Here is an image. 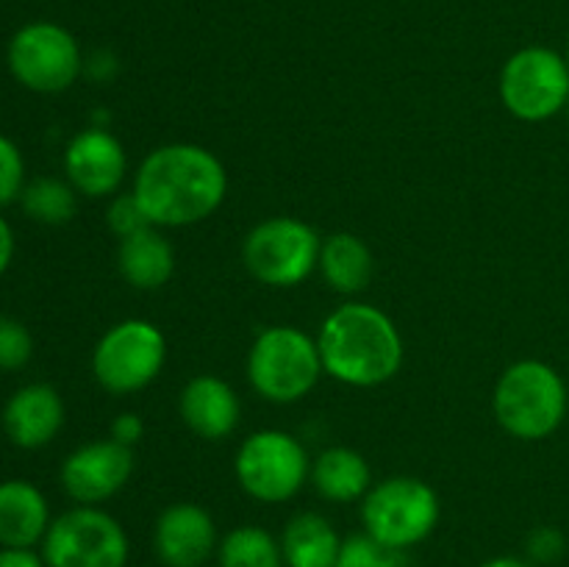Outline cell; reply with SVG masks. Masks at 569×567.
<instances>
[{"label":"cell","instance_id":"obj_5","mask_svg":"<svg viewBox=\"0 0 569 567\" xmlns=\"http://www.w3.org/2000/svg\"><path fill=\"white\" fill-rule=\"evenodd\" d=\"M442 504L437 489L415 476H392L372 484L361 500V526L378 543L409 550L426 543L439 526Z\"/></svg>","mask_w":569,"mask_h":567},{"label":"cell","instance_id":"obj_30","mask_svg":"<svg viewBox=\"0 0 569 567\" xmlns=\"http://www.w3.org/2000/svg\"><path fill=\"white\" fill-rule=\"evenodd\" d=\"M0 567H48L33 548H0Z\"/></svg>","mask_w":569,"mask_h":567},{"label":"cell","instance_id":"obj_31","mask_svg":"<svg viewBox=\"0 0 569 567\" xmlns=\"http://www.w3.org/2000/svg\"><path fill=\"white\" fill-rule=\"evenodd\" d=\"M117 59L109 53V50H94L87 61H83V72H89L98 81H106V78L114 76Z\"/></svg>","mask_w":569,"mask_h":567},{"label":"cell","instance_id":"obj_27","mask_svg":"<svg viewBox=\"0 0 569 567\" xmlns=\"http://www.w3.org/2000/svg\"><path fill=\"white\" fill-rule=\"evenodd\" d=\"M106 226L111 228L117 239H128L133 233L150 228L148 215H144L142 203L137 200L133 192H117L109 200V209H106Z\"/></svg>","mask_w":569,"mask_h":567},{"label":"cell","instance_id":"obj_25","mask_svg":"<svg viewBox=\"0 0 569 567\" xmlns=\"http://www.w3.org/2000/svg\"><path fill=\"white\" fill-rule=\"evenodd\" d=\"M33 356V337L20 320L0 315V370H22Z\"/></svg>","mask_w":569,"mask_h":567},{"label":"cell","instance_id":"obj_7","mask_svg":"<svg viewBox=\"0 0 569 567\" xmlns=\"http://www.w3.org/2000/svg\"><path fill=\"white\" fill-rule=\"evenodd\" d=\"M322 237L298 217H267L248 231L242 261L250 276L272 289H289L317 272Z\"/></svg>","mask_w":569,"mask_h":567},{"label":"cell","instance_id":"obj_12","mask_svg":"<svg viewBox=\"0 0 569 567\" xmlns=\"http://www.w3.org/2000/svg\"><path fill=\"white\" fill-rule=\"evenodd\" d=\"M133 476V448L114 439L81 445L61 461V487L78 506H98L114 498Z\"/></svg>","mask_w":569,"mask_h":567},{"label":"cell","instance_id":"obj_16","mask_svg":"<svg viewBox=\"0 0 569 567\" xmlns=\"http://www.w3.org/2000/svg\"><path fill=\"white\" fill-rule=\"evenodd\" d=\"M178 411H181L183 426L194 437L206 442H220L237 431L242 420V400L231 384L203 372L183 384L178 395Z\"/></svg>","mask_w":569,"mask_h":567},{"label":"cell","instance_id":"obj_34","mask_svg":"<svg viewBox=\"0 0 569 567\" xmlns=\"http://www.w3.org/2000/svg\"><path fill=\"white\" fill-rule=\"evenodd\" d=\"M565 59H567V64H569V44H567V53H565Z\"/></svg>","mask_w":569,"mask_h":567},{"label":"cell","instance_id":"obj_24","mask_svg":"<svg viewBox=\"0 0 569 567\" xmlns=\"http://www.w3.org/2000/svg\"><path fill=\"white\" fill-rule=\"evenodd\" d=\"M337 567H409L406 565V550L389 548L378 543L370 534H353L342 539Z\"/></svg>","mask_w":569,"mask_h":567},{"label":"cell","instance_id":"obj_8","mask_svg":"<svg viewBox=\"0 0 569 567\" xmlns=\"http://www.w3.org/2000/svg\"><path fill=\"white\" fill-rule=\"evenodd\" d=\"M167 361V339L156 322L131 317L111 326L92 350L94 381L109 395L126 398L150 387Z\"/></svg>","mask_w":569,"mask_h":567},{"label":"cell","instance_id":"obj_19","mask_svg":"<svg viewBox=\"0 0 569 567\" xmlns=\"http://www.w3.org/2000/svg\"><path fill=\"white\" fill-rule=\"evenodd\" d=\"M317 272L333 292L359 295L370 287L372 276H376V256L361 237L350 231H337L331 237H322Z\"/></svg>","mask_w":569,"mask_h":567},{"label":"cell","instance_id":"obj_23","mask_svg":"<svg viewBox=\"0 0 569 567\" xmlns=\"http://www.w3.org/2000/svg\"><path fill=\"white\" fill-rule=\"evenodd\" d=\"M20 206L33 222L67 226L78 211V192L67 178H33L22 189Z\"/></svg>","mask_w":569,"mask_h":567},{"label":"cell","instance_id":"obj_18","mask_svg":"<svg viewBox=\"0 0 569 567\" xmlns=\"http://www.w3.org/2000/svg\"><path fill=\"white\" fill-rule=\"evenodd\" d=\"M117 267L126 284L142 292L161 289L176 272V248L161 233V228L150 226L133 237L120 239L117 250Z\"/></svg>","mask_w":569,"mask_h":567},{"label":"cell","instance_id":"obj_26","mask_svg":"<svg viewBox=\"0 0 569 567\" xmlns=\"http://www.w3.org/2000/svg\"><path fill=\"white\" fill-rule=\"evenodd\" d=\"M26 159L14 139L0 133V209L17 203L26 189Z\"/></svg>","mask_w":569,"mask_h":567},{"label":"cell","instance_id":"obj_9","mask_svg":"<svg viewBox=\"0 0 569 567\" xmlns=\"http://www.w3.org/2000/svg\"><path fill=\"white\" fill-rule=\"evenodd\" d=\"M6 61L20 87L37 94H59L81 78L87 59L78 39L64 26L37 20L22 26L9 39Z\"/></svg>","mask_w":569,"mask_h":567},{"label":"cell","instance_id":"obj_29","mask_svg":"<svg viewBox=\"0 0 569 567\" xmlns=\"http://www.w3.org/2000/svg\"><path fill=\"white\" fill-rule=\"evenodd\" d=\"M142 437H144V422L142 417L133 415V411H122V415H117V420L111 422V439H114V442L133 448Z\"/></svg>","mask_w":569,"mask_h":567},{"label":"cell","instance_id":"obj_32","mask_svg":"<svg viewBox=\"0 0 569 567\" xmlns=\"http://www.w3.org/2000/svg\"><path fill=\"white\" fill-rule=\"evenodd\" d=\"M14 228L9 226L3 215H0V276L11 267V259H14Z\"/></svg>","mask_w":569,"mask_h":567},{"label":"cell","instance_id":"obj_4","mask_svg":"<svg viewBox=\"0 0 569 567\" xmlns=\"http://www.w3.org/2000/svg\"><path fill=\"white\" fill-rule=\"evenodd\" d=\"M317 337L298 326H267L248 350V381L264 400L278 406L303 400L322 378Z\"/></svg>","mask_w":569,"mask_h":567},{"label":"cell","instance_id":"obj_11","mask_svg":"<svg viewBox=\"0 0 569 567\" xmlns=\"http://www.w3.org/2000/svg\"><path fill=\"white\" fill-rule=\"evenodd\" d=\"M48 567H126L128 534L98 506H72L53 517L42 539Z\"/></svg>","mask_w":569,"mask_h":567},{"label":"cell","instance_id":"obj_14","mask_svg":"<svg viewBox=\"0 0 569 567\" xmlns=\"http://www.w3.org/2000/svg\"><path fill=\"white\" fill-rule=\"evenodd\" d=\"M153 548L164 567H203L220 548L214 517L189 500L167 506L156 520Z\"/></svg>","mask_w":569,"mask_h":567},{"label":"cell","instance_id":"obj_35","mask_svg":"<svg viewBox=\"0 0 569 567\" xmlns=\"http://www.w3.org/2000/svg\"><path fill=\"white\" fill-rule=\"evenodd\" d=\"M565 111H567V115H569V103H567V109H565Z\"/></svg>","mask_w":569,"mask_h":567},{"label":"cell","instance_id":"obj_33","mask_svg":"<svg viewBox=\"0 0 569 567\" xmlns=\"http://www.w3.org/2000/svg\"><path fill=\"white\" fill-rule=\"evenodd\" d=\"M481 567H531V561L520 559V556H495V559L483 561Z\"/></svg>","mask_w":569,"mask_h":567},{"label":"cell","instance_id":"obj_10","mask_svg":"<svg viewBox=\"0 0 569 567\" xmlns=\"http://www.w3.org/2000/svg\"><path fill=\"white\" fill-rule=\"evenodd\" d=\"M498 92L509 115L522 122H542L561 115L569 103V64L545 44L517 50L500 70Z\"/></svg>","mask_w":569,"mask_h":567},{"label":"cell","instance_id":"obj_22","mask_svg":"<svg viewBox=\"0 0 569 567\" xmlns=\"http://www.w3.org/2000/svg\"><path fill=\"white\" fill-rule=\"evenodd\" d=\"M220 567H287L281 539L261 526L231 528L217 548Z\"/></svg>","mask_w":569,"mask_h":567},{"label":"cell","instance_id":"obj_3","mask_svg":"<svg viewBox=\"0 0 569 567\" xmlns=\"http://www.w3.org/2000/svg\"><path fill=\"white\" fill-rule=\"evenodd\" d=\"M569 392L556 367L539 359L515 361L495 384L492 409L500 428L522 442L548 439L567 417Z\"/></svg>","mask_w":569,"mask_h":567},{"label":"cell","instance_id":"obj_21","mask_svg":"<svg viewBox=\"0 0 569 567\" xmlns=\"http://www.w3.org/2000/svg\"><path fill=\"white\" fill-rule=\"evenodd\" d=\"M281 550L287 567H337L342 537L317 511H300L283 526Z\"/></svg>","mask_w":569,"mask_h":567},{"label":"cell","instance_id":"obj_28","mask_svg":"<svg viewBox=\"0 0 569 567\" xmlns=\"http://www.w3.org/2000/svg\"><path fill=\"white\" fill-rule=\"evenodd\" d=\"M567 539L559 528L553 526H539L528 534L526 539V554L528 561H537V565H553L565 556Z\"/></svg>","mask_w":569,"mask_h":567},{"label":"cell","instance_id":"obj_13","mask_svg":"<svg viewBox=\"0 0 569 567\" xmlns=\"http://www.w3.org/2000/svg\"><path fill=\"white\" fill-rule=\"evenodd\" d=\"M64 176L83 198H114L128 176L126 148L109 128H83L64 148Z\"/></svg>","mask_w":569,"mask_h":567},{"label":"cell","instance_id":"obj_1","mask_svg":"<svg viewBox=\"0 0 569 567\" xmlns=\"http://www.w3.org/2000/svg\"><path fill=\"white\" fill-rule=\"evenodd\" d=\"M131 192L142 203L150 226L187 228L209 220L220 209L228 195V172L203 145H161L137 167Z\"/></svg>","mask_w":569,"mask_h":567},{"label":"cell","instance_id":"obj_6","mask_svg":"<svg viewBox=\"0 0 569 567\" xmlns=\"http://www.w3.org/2000/svg\"><path fill=\"white\" fill-rule=\"evenodd\" d=\"M233 472L244 493L261 504H287L311 478L306 445L281 428H261L242 439Z\"/></svg>","mask_w":569,"mask_h":567},{"label":"cell","instance_id":"obj_17","mask_svg":"<svg viewBox=\"0 0 569 567\" xmlns=\"http://www.w3.org/2000/svg\"><path fill=\"white\" fill-rule=\"evenodd\" d=\"M50 523V504L28 478L0 481V548H37Z\"/></svg>","mask_w":569,"mask_h":567},{"label":"cell","instance_id":"obj_15","mask_svg":"<svg viewBox=\"0 0 569 567\" xmlns=\"http://www.w3.org/2000/svg\"><path fill=\"white\" fill-rule=\"evenodd\" d=\"M64 420L67 409L59 389L42 381L14 389L3 406L6 437L22 450H39L53 442L64 428Z\"/></svg>","mask_w":569,"mask_h":567},{"label":"cell","instance_id":"obj_20","mask_svg":"<svg viewBox=\"0 0 569 567\" xmlns=\"http://www.w3.org/2000/svg\"><path fill=\"white\" fill-rule=\"evenodd\" d=\"M311 484L317 495L331 504H353L365 500V495L372 487L370 461L353 448L333 445L322 450L317 459H311Z\"/></svg>","mask_w":569,"mask_h":567},{"label":"cell","instance_id":"obj_2","mask_svg":"<svg viewBox=\"0 0 569 567\" xmlns=\"http://www.w3.org/2000/svg\"><path fill=\"white\" fill-rule=\"evenodd\" d=\"M317 345L326 376L356 389L392 381L406 356L403 337L392 317L361 300L337 306L322 320Z\"/></svg>","mask_w":569,"mask_h":567}]
</instances>
